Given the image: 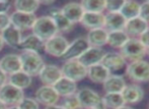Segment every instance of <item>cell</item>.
<instances>
[{
  "label": "cell",
  "instance_id": "obj_1",
  "mask_svg": "<svg viewBox=\"0 0 149 109\" xmlns=\"http://www.w3.org/2000/svg\"><path fill=\"white\" fill-rule=\"evenodd\" d=\"M19 57L22 62V70L31 77H38L46 64L42 55L38 52L22 51L19 53Z\"/></svg>",
  "mask_w": 149,
  "mask_h": 109
},
{
  "label": "cell",
  "instance_id": "obj_2",
  "mask_svg": "<svg viewBox=\"0 0 149 109\" xmlns=\"http://www.w3.org/2000/svg\"><path fill=\"white\" fill-rule=\"evenodd\" d=\"M31 33L39 37L44 42L59 34L57 28H56V25L54 24L53 20L49 15L37 16V20L31 29Z\"/></svg>",
  "mask_w": 149,
  "mask_h": 109
},
{
  "label": "cell",
  "instance_id": "obj_3",
  "mask_svg": "<svg viewBox=\"0 0 149 109\" xmlns=\"http://www.w3.org/2000/svg\"><path fill=\"white\" fill-rule=\"evenodd\" d=\"M120 53L126 59V61H136L143 59L146 55V48L139 41L138 38H129L126 44L120 49Z\"/></svg>",
  "mask_w": 149,
  "mask_h": 109
},
{
  "label": "cell",
  "instance_id": "obj_4",
  "mask_svg": "<svg viewBox=\"0 0 149 109\" xmlns=\"http://www.w3.org/2000/svg\"><path fill=\"white\" fill-rule=\"evenodd\" d=\"M126 75L135 83L149 82V62L140 59L130 62L126 68Z\"/></svg>",
  "mask_w": 149,
  "mask_h": 109
},
{
  "label": "cell",
  "instance_id": "obj_5",
  "mask_svg": "<svg viewBox=\"0 0 149 109\" xmlns=\"http://www.w3.org/2000/svg\"><path fill=\"white\" fill-rule=\"evenodd\" d=\"M62 75L71 81L80 82L87 77V68L80 63L77 59L67 60L61 66Z\"/></svg>",
  "mask_w": 149,
  "mask_h": 109
},
{
  "label": "cell",
  "instance_id": "obj_6",
  "mask_svg": "<svg viewBox=\"0 0 149 109\" xmlns=\"http://www.w3.org/2000/svg\"><path fill=\"white\" fill-rule=\"evenodd\" d=\"M69 45V41L63 35L57 34L56 36L50 38L44 43V51L46 54L52 57L61 58L65 53L67 47Z\"/></svg>",
  "mask_w": 149,
  "mask_h": 109
},
{
  "label": "cell",
  "instance_id": "obj_7",
  "mask_svg": "<svg viewBox=\"0 0 149 109\" xmlns=\"http://www.w3.org/2000/svg\"><path fill=\"white\" fill-rule=\"evenodd\" d=\"M26 97L24 91L7 83L0 88V101L6 106H16Z\"/></svg>",
  "mask_w": 149,
  "mask_h": 109
},
{
  "label": "cell",
  "instance_id": "obj_8",
  "mask_svg": "<svg viewBox=\"0 0 149 109\" xmlns=\"http://www.w3.org/2000/svg\"><path fill=\"white\" fill-rule=\"evenodd\" d=\"M33 99H35L40 105L46 107V106L59 104L61 98L57 94V92L55 91L53 86L42 85L41 87H39L36 90Z\"/></svg>",
  "mask_w": 149,
  "mask_h": 109
},
{
  "label": "cell",
  "instance_id": "obj_9",
  "mask_svg": "<svg viewBox=\"0 0 149 109\" xmlns=\"http://www.w3.org/2000/svg\"><path fill=\"white\" fill-rule=\"evenodd\" d=\"M76 97L80 103L81 109L96 108L102 104V97L98 95V93L87 87L77 90Z\"/></svg>",
  "mask_w": 149,
  "mask_h": 109
},
{
  "label": "cell",
  "instance_id": "obj_10",
  "mask_svg": "<svg viewBox=\"0 0 149 109\" xmlns=\"http://www.w3.org/2000/svg\"><path fill=\"white\" fill-rule=\"evenodd\" d=\"M10 16V24L14 26L20 32H26V31H31L37 20V15L33 13H24L20 11H12L9 14Z\"/></svg>",
  "mask_w": 149,
  "mask_h": 109
},
{
  "label": "cell",
  "instance_id": "obj_11",
  "mask_svg": "<svg viewBox=\"0 0 149 109\" xmlns=\"http://www.w3.org/2000/svg\"><path fill=\"white\" fill-rule=\"evenodd\" d=\"M89 47L87 40L85 37H78L73 40L71 43H69L65 53L61 58L64 59L65 61L67 60H74L78 59L81 55L85 52V50Z\"/></svg>",
  "mask_w": 149,
  "mask_h": 109
},
{
  "label": "cell",
  "instance_id": "obj_12",
  "mask_svg": "<svg viewBox=\"0 0 149 109\" xmlns=\"http://www.w3.org/2000/svg\"><path fill=\"white\" fill-rule=\"evenodd\" d=\"M62 77L61 68L56 64H45L38 75L42 84L46 86H54Z\"/></svg>",
  "mask_w": 149,
  "mask_h": 109
},
{
  "label": "cell",
  "instance_id": "obj_13",
  "mask_svg": "<svg viewBox=\"0 0 149 109\" xmlns=\"http://www.w3.org/2000/svg\"><path fill=\"white\" fill-rule=\"evenodd\" d=\"M106 52L102 48L97 47H89L85 50V52L78 58V61L82 65H84L86 68H90L92 65H95L102 62V57L104 56Z\"/></svg>",
  "mask_w": 149,
  "mask_h": 109
},
{
  "label": "cell",
  "instance_id": "obj_14",
  "mask_svg": "<svg viewBox=\"0 0 149 109\" xmlns=\"http://www.w3.org/2000/svg\"><path fill=\"white\" fill-rule=\"evenodd\" d=\"M0 70L7 75L15 73L22 70V62H20L19 54L8 53L0 58Z\"/></svg>",
  "mask_w": 149,
  "mask_h": 109
},
{
  "label": "cell",
  "instance_id": "obj_15",
  "mask_svg": "<svg viewBox=\"0 0 149 109\" xmlns=\"http://www.w3.org/2000/svg\"><path fill=\"white\" fill-rule=\"evenodd\" d=\"M126 59L120 52H106L100 63L111 72H116L126 66Z\"/></svg>",
  "mask_w": 149,
  "mask_h": 109
},
{
  "label": "cell",
  "instance_id": "obj_16",
  "mask_svg": "<svg viewBox=\"0 0 149 109\" xmlns=\"http://www.w3.org/2000/svg\"><path fill=\"white\" fill-rule=\"evenodd\" d=\"M48 15L53 20L59 34L60 33H69L70 31L73 30V28L75 26V25H73L72 23H70L67 20L66 16L62 13L61 9L58 7H50Z\"/></svg>",
  "mask_w": 149,
  "mask_h": 109
},
{
  "label": "cell",
  "instance_id": "obj_17",
  "mask_svg": "<svg viewBox=\"0 0 149 109\" xmlns=\"http://www.w3.org/2000/svg\"><path fill=\"white\" fill-rule=\"evenodd\" d=\"M60 9L62 13L66 16L67 20L72 23L73 25L80 23L83 14H84L82 6L78 2H68V3L64 4Z\"/></svg>",
  "mask_w": 149,
  "mask_h": 109
},
{
  "label": "cell",
  "instance_id": "obj_18",
  "mask_svg": "<svg viewBox=\"0 0 149 109\" xmlns=\"http://www.w3.org/2000/svg\"><path fill=\"white\" fill-rule=\"evenodd\" d=\"M126 105L127 104H137L141 102L144 98V90L137 84L127 85L122 92Z\"/></svg>",
  "mask_w": 149,
  "mask_h": 109
},
{
  "label": "cell",
  "instance_id": "obj_19",
  "mask_svg": "<svg viewBox=\"0 0 149 109\" xmlns=\"http://www.w3.org/2000/svg\"><path fill=\"white\" fill-rule=\"evenodd\" d=\"M2 37V40L4 42V45H7L11 48H17L19 47L20 42L22 39V32H20L18 29H16L11 24L5 28L1 33H0Z\"/></svg>",
  "mask_w": 149,
  "mask_h": 109
},
{
  "label": "cell",
  "instance_id": "obj_20",
  "mask_svg": "<svg viewBox=\"0 0 149 109\" xmlns=\"http://www.w3.org/2000/svg\"><path fill=\"white\" fill-rule=\"evenodd\" d=\"M149 28V25L141 18H135L132 20H128L126 22L124 31L130 38H139Z\"/></svg>",
  "mask_w": 149,
  "mask_h": 109
},
{
  "label": "cell",
  "instance_id": "obj_21",
  "mask_svg": "<svg viewBox=\"0 0 149 109\" xmlns=\"http://www.w3.org/2000/svg\"><path fill=\"white\" fill-rule=\"evenodd\" d=\"M127 20L120 12H108L104 14V28L108 32L115 31H123Z\"/></svg>",
  "mask_w": 149,
  "mask_h": 109
},
{
  "label": "cell",
  "instance_id": "obj_22",
  "mask_svg": "<svg viewBox=\"0 0 149 109\" xmlns=\"http://www.w3.org/2000/svg\"><path fill=\"white\" fill-rule=\"evenodd\" d=\"M108 34L109 32L104 28L94 29V30L88 31L87 36L85 38L90 47L102 48V46L107 45L108 43Z\"/></svg>",
  "mask_w": 149,
  "mask_h": 109
},
{
  "label": "cell",
  "instance_id": "obj_23",
  "mask_svg": "<svg viewBox=\"0 0 149 109\" xmlns=\"http://www.w3.org/2000/svg\"><path fill=\"white\" fill-rule=\"evenodd\" d=\"M79 24L82 25L88 31L94 29L104 28V13H93V12H84Z\"/></svg>",
  "mask_w": 149,
  "mask_h": 109
},
{
  "label": "cell",
  "instance_id": "obj_24",
  "mask_svg": "<svg viewBox=\"0 0 149 109\" xmlns=\"http://www.w3.org/2000/svg\"><path fill=\"white\" fill-rule=\"evenodd\" d=\"M127 86L125 79L119 75H111L102 84L104 90L106 93H120L123 92L125 87Z\"/></svg>",
  "mask_w": 149,
  "mask_h": 109
},
{
  "label": "cell",
  "instance_id": "obj_25",
  "mask_svg": "<svg viewBox=\"0 0 149 109\" xmlns=\"http://www.w3.org/2000/svg\"><path fill=\"white\" fill-rule=\"evenodd\" d=\"M44 43L45 42L42 41L39 37L31 33L22 37L19 48L22 49V51H33L40 53L44 49Z\"/></svg>",
  "mask_w": 149,
  "mask_h": 109
},
{
  "label": "cell",
  "instance_id": "obj_26",
  "mask_svg": "<svg viewBox=\"0 0 149 109\" xmlns=\"http://www.w3.org/2000/svg\"><path fill=\"white\" fill-rule=\"evenodd\" d=\"M55 91L60 96V98L67 97V96L74 95L77 92V83L67 79L65 77H62L55 85L53 86Z\"/></svg>",
  "mask_w": 149,
  "mask_h": 109
},
{
  "label": "cell",
  "instance_id": "obj_27",
  "mask_svg": "<svg viewBox=\"0 0 149 109\" xmlns=\"http://www.w3.org/2000/svg\"><path fill=\"white\" fill-rule=\"evenodd\" d=\"M112 72L104 68L102 63L95 64L87 68V77L95 84H104V82L108 79Z\"/></svg>",
  "mask_w": 149,
  "mask_h": 109
},
{
  "label": "cell",
  "instance_id": "obj_28",
  "mask_svg": "<svg viewBox=\"0 0 149 109\" xmlns=\"http://www.w3.org/2000/svg\"><path fill=\"white\" fill-rule=\"evenodd\" d=\"M8 83L11 84L14 87L24 91V90L29 89L33 85V77L31 75H29L28 73L20 70V72L8 75Z\"/></svg>",
  "mask_w": 149,
  "mask_h": 109
},
{
  "label": "cell",
  "instance_id": "obj_29",
  "mask_svg": "<svg viewBox=\"0 0 149 109\" xmlns=\"http://www.w3.org/2000/svg\"><path fill=\"white\" fill-rule=\"evenodd\" d=\"M12 6L15 11L36 14L41 4L40 0H15L12 3Z\"/></svg>",
  "mask_w": 149,
  "mask_h": 109
},
{
  "label": "cell",
  "instance_id": "obj_30",
  "mask_svg": "<svg viewBox=\"0 0 149 109\" xmlns=\"http://www.w3.org/2000/svg\"><path fill=\"white\" fill-rule=\"evenodd\" d=\"M102 102L107 109H117L126 105L123 96L120 93H106L102 97Z\"/></svg>",
  "mask_w": 149,
  "mask_h": 109
},
{
  "label": "cell",
  "instance_id": "obj_31",
  "mask_svg": "<svg viewBox=\"0 0 149 109\" xmlns=\"http://www.w3.org/2000/svg\"><path fill=\"white\" fill-rule=\"evenodd\" d=\"M139 12L140 3H138L137 1H131V0L124 1L123 6H122L121 10H120V13L125 18L126 20L138 18L139 16Z\"/></svg>",
  "mask_w": 149,
  "mask_h": 109
},
{
  "label": "cell",
  "instance_id": "obj_32",
  "mask_svg": "<svg viewBox=\"0 0 149 109\" xmlns=\"http://www.w3.org/2000/svg\"><path fill=\"white\" fill-rule=\"evenodd\" d=\"M129 36L126 34L125 31H115V32H109L108 34V43L111 47L121 49L126 42L129 40Z\"/></svg>",
  "mask_w": 149,
  "mask_h": 109
},
{
  "label": "cell",
  "instance_id": "obj_33",
  "mask_svg": "<svg viewBox=\"0 0 149 109\" xmlns=\"http://www.w3.org/2000/svg\"><path fill=\"white\" fill-rule=\"evenodd\" d=\"M80 4L84 12L104 13L106 10V0H83Z\"/></svg>",
  "mask_w": 149,
  "mask_h": 109
},
{
  "label": "cell",
  "instance_id": "obj_34",
  "mask_svg": "<svg viewBox=\"0 0 149 109\" xmlns=\"http://www.w3.org/2000/svg\"><path fill=\"white\" fill-rule=\"evenodd\" d=\"M60 105L64 109H81L80 103L76 97V94L74 95L67 96V97L61 98Z\"/></svg>",
  "mask_w": 149,
  "mask_h": 109
},
{
  "label": "cell",
  "instance_id": "obj_35",
  "mask_svg": "<svg viewBox=\"0 0 149 109\" xmlns=\"http://www.w3.org/2000/svg\"><path fill=\"white\" fill-rule=\"evenodd\" d=\"M16 106L18 109H40L41 107V105L31 97H24Z\"/></svg>",
  "mask_w": 149,
  "mask_h": 109
},
{
  "label": "cell",
  "instance_id": "obj_36",
  "mask_svg": "<svg viewBox=\"0 0 149 109\" xmlns=\"http://www.w3.org/2000/svg\"><path fill=\"white\" fill-rule=\"evenodd\" d=\"M123 4L124 1H122V0L106 1V10H108V12H120Z\"/></svg>",
  "mask_w": 149,
  "mask_h": 109
},
{
  "label": "cell",
  "instance_id": "obj_37",
  "mask_svg": "<svg viewBox=\"0 0 149 109\" xmlns=\"http://www.w3.org/2000/svg\"><path fill=\"white\" fill-rule=\"evenodd\" d=\"M139 18H141L149 25V1H145L142 4H140Z\"/></svg>",
  "mask_w": 149,
  "mask_h": 109
},
{
  "label": "cell",
  "instance_id": "obj_38",
  "mask_svg": "<svg viewBox=\"0 0 149 109\" xmlns=\"http://www.w3.org/2000/svg\"><path fill=\"white\" fill-rule=\"evenodd\" d=\"M10 25L9 13H0V33Z\"/></svg>",
  "mask_w": 149,
  "mask_h": 109
},
{
  "label": "cell",
  "instance_id": "obj_39",
  "mask_svg": "<svg viewBox=\"0 0 149 109\" xmlns=\"http://www.w3.org/2000/svg\"><path fill=\"white\" fill-rule=\"evenodd\" d=\"M12 3L7 0H0V13H8Z\"/></svg>",
  "mask_w": 149,
  "mask_h": 109
},
{
  "label": "cell",
  "instance_id": "obj_40",
  "mask_svg": "<svg viewBox=\"0 0 149 109\" xmlns=\"http://www.w3.org/2000/svg\"><path fill=\"white\" fill-rule=\"evenodd\" d=\"M138 39H139V41L143 44L144 47L149 48V28L143 33V34L140 35Z\"/></svg>",
  "mask_w": 149,
  "mask_h": 109
},
{
  "label": "cell",
  "instance_id": "obj_41",
  "mask_svg": "<svg viewBox=\"0 0 149 109\" xmlns=\"http://www.w3.org/2000/svg\"><path fill=\"white\" fill-rule=\"evenodd\" d=\"M7 82H8V75L0 70V88H1L3 85H5Z\"/></svg>",
  "mask_w": 149,
  "mask_h": 109
},
{
  "label": "cell",
  "instance_id": "obj_42",
  "mask_svg": "<svg viewBox=\"0 0 149 109\" xmlns=\"http://www.w3.org/2000/svg\"><path fill=\"white\" fill-rule=\"evenodd\" d=\"M54 3H55L54 0H42V1H40V4L42 6H51Z\"/></svg>",
  "mask_w": 149,
  "mask_h": 109
},
{
  "label": "cell",
  "instance_id": "obj_43",
  "mask_svg": "<svg viewBox=\"0 0 149 109\" xmlns=\"http://www.w3.org/2000/svg\"><path fill=\"white\" fill-rule=\"evenodd\" d=\"M43 109H64L60 104H55V105H50V106H46Z\"/></svg>",
  "mask_w": 149,
  "mask_h": 109
},
{
  "label": "cell",
  "instance_id": "obj_44",
  "mask_svg": "<svg viewBox=\"0 0 149 109\" xmlns=\"http://www.w3.org/2000/svg\"><path fill=\"white\" fill-rule=\"evenodd\" d=\"M4 42H3V40H2V37H1V35H0V52L3 50V48H4Z\"/></svg>",
  "mask_w": 149,
  "mask_h": 109
},
{
  "label": "cell",
  "instance_id": "obj_45",
  "mask_svg": "<svg viewBox=\"0 0 149 109\" xmlns=\"http://www.w3.org/2000/svg\"><path fill=\"white\" fill-rule=\"evenodd\" d=\"M6 107H7V106H6L2 101H0V109H6Z\"/></svg>",
  "mask_w": 149,
  "mask_h": 109
},
{
  "label": "cell",
  "instance_id": "obj_46",
  "mask_svg": "<svg viewBox=\"0 0 149 109\" xmlns=\"http://www.w3.org/2000/svg\"><path fill=\"white\" fill-rule=\"evenodd\" d=\"M117 109H133V108H132V107H130V106L124 105V106H122V107H119V108H117Z\"/></svg>",
  "mask_w": 149,
  "mask_h": 109
},
{
  "label": "cell",
  "instance_id": "obj_47",
  "mask_svg": "<svg viewBox=\"0 0 149 109\" xmlns=\"http://www.w3.org/2000/svg\"><path fill=\"white\" fill-rule=\"evenodd\" d=\"M6 109H18L17 106H7Z\"/></svg>",
  "mask_w": 149,
  "mask_h": 109
},
{
  "label": "cell",
  "instance_id": "obj_48",
  "mask_svg": "<svg viewBox=\"0 0 149 109\" xmlns=\"http://www.w3.org/2000/svg\"><path fill=\"white\" fill-rule=\"evenodd\" d=\"M92 109H107V108L104 106V104H102V105L98 106V107H96V108H92Z\"/></svg>",
  "mask_w": 149,
  "mask_h": 109
},
{
  "label": "cell",
  "instance_id": "obj_49",
  "mask_svg": "<svg viewBox=\"0 0 149 109\" xmlns=\"http://www.w3.org/2000/svg\"><path fill=\"white\" fill-rule=\"evenodd\" d=\"M146 55L149 56V48H146Z\"/></svg>",
  "mask_w": 149,
  "mask_h": 109
},
{
  "label": "cell",
  "instance_id": "obj_50",
  "mask_svg": "<svg viewBox=\"0 0 149 109\" xmlns=\"http://www.w3.org/2000/svg\"><path fill=\"white\" fill-rule=\"evenodd\" d=\"M148 109H149V108H148Z\"/></svg>",
  "mask_w": 149,
  "mask_h": 109
}]
</instances>
